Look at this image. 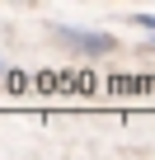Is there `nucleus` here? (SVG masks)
<instances>
[{
  "label": "nucleus",
  "mask_w": 155,
  "mask_h": 160,
  "mask_svg": "<svg viewBox=\"0 0 155 160\" xmlns=\"http://www.w3.org/2000/svg\"><path fill=\"white\" fill-rule=\"evenodd\" d=\"M66 42H75V47H80V52H108L113 47V38L108 33H85V28H56Z\"/></svg>",
  "instance_id": "f257e3e1"
},
{
  "label": "nucleus",
  "mask_w": 155,
  "mask_h": 160,
  "mask_svg": "<svg viewBox=\"0 0 155 160\" xmlns=\"http://www.w3.org/2000/svg\"><path fill=\"white\" fill-rule=\"evenodd\" d=\"M136 24H141V28H150V33H155V14H136Z\"/></svg>",
  "instance_id": "f03ea898"
},
{
  "label": "nucleus",
  "mask_w": 155,
  "mask_h": 160,
  "mask_svg": "<svg viewBox=\"0 0 155 160\" xmlns=\"http://www.w3.org/2000/svg\"><path fill=\"white\" fill-rule=\"evenodd\" d=\"M0 71H5V61H0Z\"/></svg>",
  "instance_id": "7ed1b4c3"
}]
</instances>
